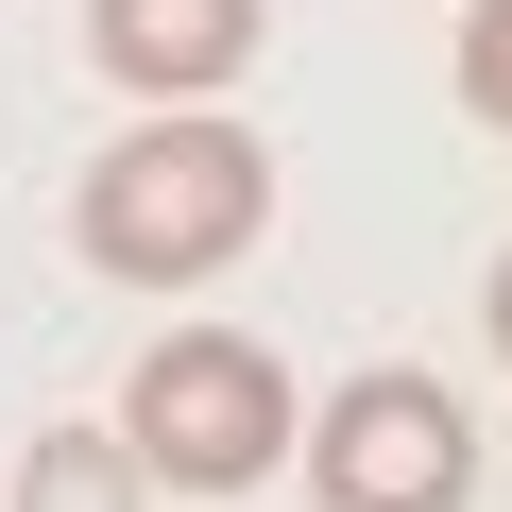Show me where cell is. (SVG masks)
<instances>
[{
	"label": "cell",
	"instance_id": "obj_3",
	"mask_svg": "<svg viewBox=\"0 0 512 512\" xmlns=\"http://www.w3.org/2000/svg\"><path fill=\"white\" fill-rule=\"evenodd\" d=\"M308 495L325 512H478V410L444 376L376 359L308 410Z\"/></svg>",
	"mask_w": 512,
	"mask_h": 512
},
{
	"label": "cell",
	"instance_id": "obj_7",
	"mask_svg": "<svg viewBox=\"0 0 512 512\" xmlns=\"http://www.w3.org/2000/svg\"><path fill=\"white\" fill-rule=\"evenodd\" d=\"M478 308H495V359H512V256H495V291H478Z\"/></svg>",
	"mask_w": 512,
	"mask_h": 512
},
{
	"label": "cell",
	"instance_id": "obj_5",
	"mask_svg": "<svg viewBox=\"0 0 512 512\" xmlns=\"http://www.w3.org/2000/svg\"><path fill=\"white\" fill-rule=\"evenodd\" d=\"M18 512H154V478H137V444H120V427H35Z\"/></svg>",
	"mask_w": 512,
	"mask_h": 512
},
{
	"label": "cell",
	"instance_id": "obj_2",
	"mask_svg": "<svg viewBox=\"0 0 512 512\" xmlns=\"http://www.w3.org/2000/svg\"><path fill=\"white\" fill-rule=\"evenodd\" d=\"M120 444H137L154 495H256V478L308 444V410H291V359H274V342L171 325V342H137V376H120Z\"/></svg>",
	"mask_w": 512,
	"mask_h": 512
},
{
	"label": "cell",
	"instance_id": "obj_6",
	"mask_svg": "<svg viewBox=\"0 0 512 512\" xmlns=\"http://www.w3.org/2000/svg\"><path fill=\"white\" fill-rule=\"evenodd\" d=\"M461 103L512 137V0H478V18H461Z\"/></svg>",
	"mask_w": 512,
	"mask_h": 512
},
{
	"label": "cell",
	"instance_id": "obj_4",
	"mask_svg": "<svg viewBox=\"0 0 512 512\" xmlns=\"http://www.w3.org/2000/svg\"><path fill=\"white\" fill-rule=\"evenodd\" d=\"M256 35H274V0H86L103 86H137L154 120H205V86L256 69Z\"/></svg>",
	"mask_w": 512,
	"mask_h": 512
},
{
	"label": "cell",
	"instance_id": "obj_1",
	"mask_svg": "<svg viewBox=\"0 0 512 512\" xmlns=\"http://www.w3.org/2000/svg\"><path fill=\"white\" fill-rule=\"evenodd\" d=\"M274 239V154H256V120H137L86 188H69V256L120 291H205L222 256Z\"/></svg>",
	"mask_w": 512,
	"mask_h": 512
}]
</instances>
